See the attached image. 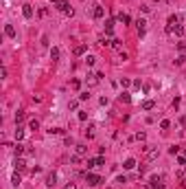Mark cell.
Listing matches in <instances>:
<instances>
[{
	"mask_svg": "<svg viewBox=\"0 0 186 189\" xmlns=\"http://www.w3.org/2000/svg\"><path fill=\"white\" fill-rule=\"evenodd\" d=\"M149 189H164V178H162V176H151L149 178Z\"/></svg>",
	"mask_w": 186,
	"mask_h": 189,
	"instance_id": "obj_1",
	"label": "cell"
},
{
	"mask_svg": "<svg viewBox=\"0 0 186 189\" xmlns=\"http://www.w3.org/2000/svg\"><path fill=\"white\" fill-rule=\"evenodd\" d=\"M86 180H88L90 187H97V185H101V182H103V178H101L99 174H92V171H88V174H86Z\"/></svg>",
	"mask_w": 186,
	"mask_h": 189,
	"instance_id": "obj_2",
	"label": "cell"
},
{
	"mask_svg": "<svg viewBox=\"0 0 186 189\" xmlns=\"http://www.w3.org/2000/svg\"><path fill=\"white\" fill-rule=\"evenodd\" d=\"M179 24H182V18H179V15H171V18H169V24H166V33H173V29L179 26Z\"/></svg>",
	"mask_w": 186,
	"mask_h": 189,
	"instance_id": "obj_3",
	"label": "cell"
},
{
	"mask_svg": "<svg viewBox=\"0 0 186 189\" xmlns=\"http://www.w3.org/2000/svg\"><path fill=\"white\" fill-rule=\"evenodd\" d=\"M145 154H147V160H155L158 156H160V152H158V147H149V145H145Z\"/></svg>",
	"mask_w": 186,
	"mask_h": 189,
	"instance_id": "obj_4",
	"label": "cell"
},
{
	"mask_svg": "<svg viewBox=\"0 0 186 189\" xmlns=\"http://www.w3.org/2000/svg\"><path fill=\"white\" fill-rule=\"evenodd\" d=\"M92 15H94L97 20H101V18L105 15V9L101 7V4H94V9H92Z\"/></svg>",
	"mask_w": 186,
	"mask_h": 189,
	"instance_id": "obj_5",
	"label": "cell"
},
{
	"mask_svg": "<svg viewBox=\"0 0 186 189\" xmlns=\"http://www.w3.org/2000/svg\"><path fill=\"white\" fill-rule=\"evenodd\" d=\"M22 15H24L26 20L33 18V7H31V4H22Z\"/></svg>",
	"mask_w": 186,
	"mask_h": 189,
	"instance_id": "obj_6",
	"label": "cell"
},
{
	"mask_svg": "<svg viewBox=\"0 0 186 189\" xmlns=\"http://www.w3.org/2000/svg\"><path fill=\"white\" fill-rule=\"evenodd\" d=\"M136 29H138V35H145V29H147V20H136Z\"/></svg>",
	"mask_w": 186,
	"mask_h": 189,
	"instance_id": "obj_7",
	"label": "cell"
},
{
	"mask_svg": "<svg viewBox=\"0 0 186 189\" xmlns=\"http://www.w3.org/2000/svg\"><path fill=\"white\" fill-rule=\"evenodd\" d=\"M55 185H57V174L50 171V174L46 176V187H55Z\"/></svg>",
	"mask_w": 186,
	"mask_h": 189,
	"instance_id": "obj_8",
	"label": "cell"
},
{
	"mask_svg": "<svg viewBox=\"0 0 186 189\" xmlns=\"http://www.w3.org/2000/svg\"><path fill=\"white\" fill-rule=\"evenodd\" d=\"M13 167H15V171H22L26 167V163H24V158H20V156H15V163H13Z\"/></svg>",
	"mask_w": 186,
	"mask_h": 189,
	"instance_id": "obj_9",
	"label": "cell"
},
{
	"mask_svg": "<svg viewBox=\"0 0 186 189\" xmlns=\"http://www.w3.org/2000/svg\"><path fill=\"white\" fill-rule=\"evenodd\" d=\"M177 163L186 167V147H182V149H179V154H177Z\"/></svg>",
	"mask_w": 186,
	"mask_h": 189,
	"instance_id": "obj_10",
	"label": "cell"
},
{
	"mask_svg": "<svg viewBox=\"0 0 186 189\" xmlns=\"http://www.w3.org/2000/svg\"><path fill=\"white\" fill-rule=\"evenodd\" d=\"M59 48L57 46H53V48H50V59H53V62H57V59H59Z\"/></svg>",
	"mask_w": 186,
	"mask_h": 189,
	"instance_id": "obj_11",
	"label": "cell"
},
{
	"mask_svg": "<svg viewBox=\"0 0 186 189\" xmlns=\"http://www.w3.org/2000/svg\"><path fill=\"white\" fill-rule=\"evenodd\" d=\"M4 33H7V37H15V29H13V24H7V26H4Z\"/></svg>",
	"mask_w": 186,
	"mask_h": 189,
	"instance_id": "obj_12",
	"label": "cell"
},
{
	"mask_svg": "<svg viewBox=\"0 0 186 189\" xmlns=\"http://www.w3.org/2000/svg\"><path fill=\"white\" fill-rule=\"evenodd\" d=\"M99 44H101V46H114V40H110V37H101Z\"/></svg>",
	"mask_w": 186,
	"mask_h": 189,
	"instance_id": "obj_13",
	"label": "cell"
},
{
	"mask_svg": "<svg viewBox=\"0 0 186 189\" xmlns=\"http://www.w3.org/2000/svg\"><path fill=\"white\" fill-rule=\"evenodd\" d=\"M112 31H114V20H108V22H105V33L112 35Z\"/></svg>",
	"mask_w": 186,
	"mask_h": 189,
	"instance_id": "obj_14",
	"label": "cell"
},
{
	"mask_svg": "<svg viewBox=\"0 0 186 189\" xmlns=\"http://www.w3.org/2000/svg\"><path fill=\"white\" fill-rule=\"evenodd\" d=\"M123 167H125V169H134V167H136V160H134V158H127Z\"/></svg>",
	"mask_w": 186,
	"mask_h": 189,
	"instance_id": "obj_15",
	"label": "cell"
},
{
	"mask_svg": "<svg viewBox=\"0 0 186 189\" xmlns=\"http://www.w3.org/2000/svg\"><path fill=\"white\" fill-rule=\"evenodd\" d=\"M179 149H182V145H171V147H169V154L177 156V154H179Z\"/></svg>",
	"mask_w": 186,
	"mask_h": 189,
	"instance_id": "obj_16",
	"label": "cell"
},
{
	"mask_svg": "<svg viewBox=\"0 0 186 189\" xmlns=\"http://www.w3.org/2000/svg\"><path fill=\"white\" fill-rule=\"evenodd\" d=\"M24 121V110H18L15 112V123H22Z\"/></svg>",
	"mask_w": 186,
	"mask_h": 189,
	"instance_id": "obj_17",
	"label": "cell"
},
{
	"mask_svg": "<svg viewBox=\"0 0 186 189\" xmlns=\"http://www.w3.org/2000/svg\"><path fill=\"white\" fill-rule=\"evenodd\" d=\"M75 55H83L86 53V46H83V44H79V46H75V51H72Z\"/></svg>",
	"mask_w": 186,
	"mask_h": 189,
	"instance_id": "obj_18",
	"label": "cell"
},
{
	"mask_svg": "<svg viewBox=\"0 0 186 189\" xmlns=\"http://www.w3.org/2000/svg\"><path fill=\"white\" fill-rule=\"evenodd\" d=\"M11 182H13V187H18L20 182H22V178H20V174H18V171L13 174V178H11Z\"/></svg>",
	"mask_w": 186,
	"mask_h": 189,
	"instance_id": "obj_19",
	"label": "cell"
},
{
	"mask_svg": "<svg viewBox=\"0 0 186 189\" xmlns=\"http://www.w3.org/2000/svg\"><path fill=\"white\" fill-rule=\"evenodd\" d=\"M22 152H24V145H22V143L18 141V143H15V156H20Z\"/></svg>",
	"mask_w": 186,
	"mask_h": 189,
	"instance_id": "obj_20",
	"label": "cell"
},
{
	"mask_svg": "<svg viewBox=\"0 0 186 189\" xmlns=\"http://www.w3.org/2000/svg\"><path fill=\"white\" fill-rule=\"evenodd\" d=\"M118 20H121L123 24H129V22H132V18H129V15H125V13H121V15H118Z\"/></svg>",
	"mask_w": 186,
	"mask_h": 189,
	"instance_id": "obj_21",
	"label": "cell"
},
{
	"mask_svg": "<svg viewBox=\"0 0 186 189\" xmlns=\"http://www.w3.org/2000/svg\"><path fill=\"white\" fill-rule=\"evenodd\" d=\"M86 152H88V147H86V145H77V154H79V156H83Z\"/></svg>",
	"mask_w": 186,
	"mask_h": 189,
	"instance_id": "obj_22",
	"label": "cell"
},
{
	"mask_svg": "<svg viewBox=\"0 0 186 189\" xmlns=\"http://www.w3.org/2000/svg\"><path fill=\"white\" fill-rule=\"evenodd\" d=\"M173 33H175V35H179V37H182V35H184V26H182V24H179V26H175V29H173Z\"/></svg>",
	"mask_w": 186,
	"mask_h": 189,
	"instance_id": "obj_23",
	"label": "cell"
},
{
	"mask_svg": "<svg viewBox=\"0 0 186 189\" xmlns=\"http://www.w3.org/2000/svg\"><path fill=\"white\" fill-rule=\"evenodd\" d=\"M15 138H18V141H22V138H24V130H22V127H18V130H15Z\"/></svg>",
	"mask_w": 186,
	"mask_h": 189,
	"instance_id": "obj_24",
	"label": "cell"
},
{
	"mask_svg": "<svg viewBox=\"0 0 186 189\" xmlns=\"http://www.w3.org/2000/svg\"><path fill=\"white\" fill-rule=\"evenodd\" d=\"M142 110H153V101H151V99H149V101H145L142 103Z\"/></svg>",
	"mask_w": 186,
	"mask_h": 189,
	"instance_id": "obj_25",
	"label": "cell"
},
{
	"mask_svg": "<svg viewBox=\"0 0 186 189\" xmlns=\"http://www.w3.org/2000/svg\"><path fill=\"white\" fill-rule=\"evenodd\" d=\"M121 101H125V103H129V101H132V97H129V92H123V94H121Z\"/></svg>",
	"mask_w": 186,
	"mask_h": 189,
	"instance_id": "obj_26",
	"label": "cell"
},
{
	"mask_svg": "<svg viewBox=\"0 0 186 189\" xmlns=\"http://www.w3.org/2000/svg\"><path fill=\"white\" fill-rule=\"evenodd\" d=\"M70 86L75 88V90H79V88H81V81H79V79H72V81H70Z\"/></svg>",
	"mask_w": 186,
	"mask_h": 189,
	"instance_id": "obj_27",
	"label": "cell"
},
{
	"mask_svg": "<svg viewBox=\"0 0 186 189\" xmlns=\"http://www.w3.org/2000/svg\"><path fill=\"white\" fill-rule=\"evenodd\" d=\"M70 163H72V165H79V163H81V156H79V154H75V156L70 158Z\"/></svg>",
	"mask_w": 186,
	"mask_h": 189,
	"instance_id": "obj_28",
	"label": "cell"
},
{
	"mask_svg": "<svg viewBox=\"0 0 186 189\" xmlns=\"http://www.w3.org/2000/svg\"><path fill=\"white\" fill-rule=\"evenodd\" d=\"M94 62H97V57H92V55H88V57H86V64H88V66H92Z\"/></svg>",
	"mask_w": 186,
	"mask_h": 189,
	"instance_id": "obj_29",
	"label": "cell"
},
{
	"mask_svg": "<svg viewBox=\"0 0 186 189\" xmlns=\"http://www.w3.org/2000/svg\"><path fill=\"white\" fill-rule=\"evenodd\" d=\"M160 127H162V130H169V127H171V121H162V123H160Z\"/></svg>",
	"mask_w": 186,
	"mask_h": 189,
	"instance_id": "obj_30",
	"label": "cell"
},
{
	"mask_svg": "<svg viewBox=\"0 0 186 189\" xmlns=\"http://www.w3.org/2000/svg\"><path fill=\"white\" fill-rule=\"evenodd\" d=\"M29 127H31V130H37V127H39V121H35V119H33L31 123H29Z\"/></svg>",
	"mask_w": 186,
	"mask_h": 189,
	"instance_id": "obj_31",
	"label": "cell"
},
{
	"mask_svg": "<svg viewBox=\"0 0 186 189\" xmlns=\"http://www.w3.org/2000/svg\"><path fill=\"white\" fill-rule=\"evenodd\" d=\"M145 138H147V134H145V132H138V134H136V141H145Z\"/></svg>",
	"mask_w": 186,
	"mask_h": 189,
	"instance_id": "obj_32",
	"label": "cell"
},
{
	"mask_svg": "<svg viewBox=\"0 0 186 189\" xmlns=\"http://www.w3.org/2000/svg\"><path fill=\"white\" fill-rule=\"evenodd\" d=\"M86 99H90L88 92H81V94H79V101H86Z\"/></svg>",
	"mask_w": 186,
	"mask_h": 189,
	"instance_id": "obj_33",
	"label": "cell"
},
{
	"mask_svg": "<svg viewBox=\"0 0 186 189\" xmlns=\"http://www.w3.org/2000/svg\"><path fill=\"white\" fill-rule=\"evenodd\" d=\"M177 48H179V51L184 53V51H186V42H179V44H177Z\"/></svg>",
	"mask_w": 186,
	"mask_h": 189,
	"instance_id": "obj_34",
	"label": "cell"
},
{
	"mask_svg": "<svg viewBox=\"0 0 186 189\" xmlns=\"http://www.w3.org/2000/svg\"><path fill=\"white\" fill-rule=\"evenodd\" d=\"M64 189H77V187H75V182H68V185H66Z\"/></svg>",
	"mask_w": 186,
	"mask_h": 189,
	"instance_id": "obj_35",
	"label": "cell"
},
{
	"mask_svg": "<svg viewBox=\"0 0 186 189\" xmlns=\"http://www.w3.org/2000/svg\"><path fill=\"white\" fill-rule=\"evenodd\" d=\"M61 2V0H50V4H59Z\"/></svg>",
	"mask_w": 186,
	"mask_h": 189,
	"instance_id": "obj_36",
	"label": "cell"
}]
</instances>
